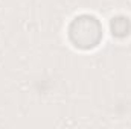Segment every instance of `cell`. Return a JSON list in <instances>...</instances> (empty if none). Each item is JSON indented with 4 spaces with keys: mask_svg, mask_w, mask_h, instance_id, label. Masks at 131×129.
I'll list each match as a JSON object with an SVG mask.
<instances>
[{
    "mask_svg": "<svg viewBox=\"0 0 131 129\" xmlns=\"http://www.w3.org/2000/svg\"><path fill=\"white\" fill-rule=\"evenodd\" d=\"M72 40L76 43V46L81 47H92L99 41L101 29L98 21L93 17H81L76 18L70 29Z\"/></svg>",
    "mask_w": 131,
    "mask_h": 129,
    "instance_id": "1",
    "label": "cell"
}]
</instances>
